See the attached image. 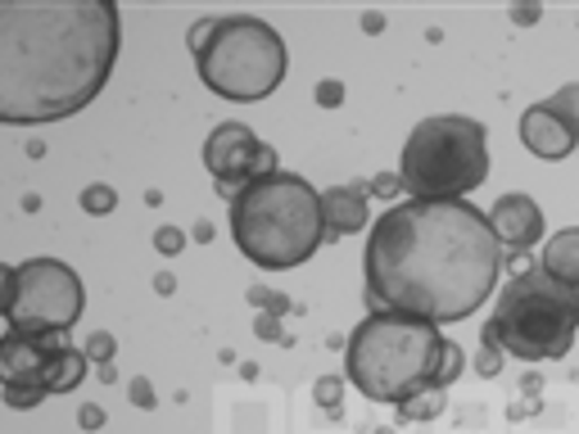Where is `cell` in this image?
Segmentation results:
<instances>
[{
  "label": "cell",
  "instance_id": "6da1fadb",
  "mask_svg": "<svg viewBox=\"0 0 579 434\" xmlns=\"http://www.w3.org/2000/svg\"><path fill=\"white\" fill-rule=\"evenodd\" d=\"M502 245L467 199L390 204L367 236V304L416 322H462L493 289Z\"/></svg>",
  "mask_w": 579,
  "mask_h": 434
},
{
  "label": "cell",
  "instance_id": "7a4b0ae2",
  "mask_svg": "<svg viewBox=\"0 0 579 434\" xmlns=\"http://www.w3.org/2000/svg\"><path fill=\"white\" fill-rule=\"evenodd\" d=\"M118 10L109 0L0 10V118L10 127L59 122L87 109L118 59Z\"/></svg>",
  "mask_w": 579,
  "mask_h": 434
},
{
  "label": "cell",
  "instance_id": "3957f363",
  "mask_svg": "<svg viewBox=\"0 0 579 434\" xmlns=\"http://www.w3.org/2000/svg\"><path fill=\"white\" fill-rule=\"evenodd\" d=\"M344 376L362 398L403 407L425 389H449L462 376V348L444 339L434 322L372 313L344 344Z\"/></svg>",
  "mask_w": 579,
  "mask_h": 434
},
{
  "label": "cell",
  "instance_id": "277c9868",
  "mask_svg": "<svg viewBox=\"0 0 579 434\" xmlns=\"http://www.w3.org/2000/svg\"><path fill=\"white\" fill-rule=\"evenodd\" d=\"M232 236L263 272L300 267L326 245L322 195L300 172H272L232 199Z\"/></svg>",
  "mask_w": 579,
  "mask_h": 434
},
{
  "label": "cell",
  "instance_id": "5b68a950",
  "mask_svg": "<svg viewBox=\"0 0 579 434\" xmlns=\"http://www.w3.org/2000/svg\"><path fill=\"white\" fill-rule=\"evenodd\" d=\"M579 335V285L548 276L539 263L498 289L484 339L521 362H557Z\"/></svg>",
  "mask_w": 579,
  "mask_h": 434
},
{
  "label": "cell",
  "instance_id": "8992f818",
  "mask_svg": "<svg viewBox=\"0 0 579 434\" xmlns=\"http://www.w3.org/2000/svg\"><path fill=\"white\" fill-rule=\"evenodd\" d=\"M489 177V136L484 122L467 114L421 118L403 145L399 181L412 199H467Z\"/></svg>",
  "mask_w": 579,
  "mask_h": 434
},
{
  "label": "cell",
  "instance_id": "52a82bcc",
  "mask_svg": "<svg viewBox=\"0 0 579 434\" xmlns=\"http://www.w3.org/2000/svg\"><path fill=\"white\" fill-rule=\"evenodd\" d=\"M195 63H199V82L213 96L254 105V100H267L285 82L290 55L276 28L249 14H232V19H217V32L195 55Z\"/></svg>",
  "mask_w": 579,
  "mask_h": 434
},
{
  "label": "cell",
  "instance_id": "ba28073f",
  "mask_svg": "<svg viewBox=\"0 0 579 434\" xmlns=\"http://www.w3.org/2000/svg\"><path fill=\"white\" fill-rule=\"evenodd\" d=\"M87 304L82 276L59 258H28L6 267V322L19 335H63Z\"/></svg>",
  "mask_w": 579,
  "mask_h": 434
},
{
  "label": "cell",
  "instance_id": "9c48e42d",
  "mask_svg": "<svg viewBox=\"0 0 579 434\" xmlns=\"http://www.w3.org/2000/svg\"><path fill=\"white\" fill-rule=\"evenodd\" d=\"M204 168L213 172L217 190L232 195V199L245 186L281 172L276 168V150H272V145H263L245 122H223V127L208 131V140H204Z\"/></svg>",
  "mask_w": 579,
  "mask_h": 434
},
{
  "label": "cell",
  "instance_id": "30bf717a",
  "mask_svg": "<svg viewBox=\"0 0 579 434\" xmlns=\"http://www.w3.org/2000/svg\"><path fill=\"white\" fill-rule=\"evenodd\" d=\"M489 227H493L498 245L507 249L502 258H521V254L534 249L539 236H543V208H539L530 195H502V199L489 208Z\"/></svg>",
  "mask_w": 579,
  "mask_h": 434
},
{
  "label": "cell",
  "instance_id": "8fae6325",
  "mask_svg": "<svg viewBox=\"0 0 579 434\" xmlns=\"http://www.w3.org/2000/svg\"><path fill=\"white\" fill-rule=\"evenodd\" d=\"M521 140H526V150H530L534 159H548V164L570 159L575 145H579V136H575L548 105H530V109L521 114Z\"/></svg>",
  "mask_w": 579,
  "mask_h": 434
},
{
  "label": "cell",
  "instance_id": "7c38bea8",
  "mask_svg": "<svg viewBox=\"0 0 579 434\" xmlns=\"http://www.w3.org/2000/svg\"><path fill=\"white\" fill-rule=\"evenodd\" d=\"M55 348H63V335L6 331V339H0V376L6 381H41V367H46V357Z\"/></svg>",
  "mask_w": 579,
  "mask_h": 434
},
{
  "label": "cell",
  "instance_id": "4fadbf2b",
  "mask_svg": "<svg viewBox=\"0 0 579 434\" xmlns=\"http://www.w3.org/2000/svg\"><path fill=\"white\" fill-rule=\"evenodd\" d=\"M367 186L362 181H344V186H331L322 190V223H326V245L340 240V236H357L367 227Z\"/></svg>",
  "mask_w": 579,
  "mask_h": 434
},
{
  "label": "cell",
  "instance_id": "5bb4252c",
  "mask_svg": "<svg viewBox=\"0 0 579 434\" xmlns=\"http://www.w3.org/2000/svg\"><path fill=\"white\" fill-rule=\"evenodd\" d=\"M87 353H78V348H55L50 357H46V367H41V385L50 389V394H68V389H78L82 381H87Z\"/></svg>",
  "mask_w": 579,
  "mask_h": 434
},
{
  "label": "cell",
  "instance_id": "9a60e30c",
  "mask_svg": "<svg viewBox=\"0 0 579 434\" xmlns=\"http://www.w3.org/2000/svg\"><path fill=\"white\" fill-rule=\"evenodd\" d=\"M539 267H543L548 276L566 280V285H579V227H566V231H557V236L543 245V254H539Z\"/></svg>",
  "mask_w": 579,
  "mask_h": 434
},
{
  "label": "cell",
  "instance_id": "2e32d148",
  "mask_svg": "<svg viewBox=\"0 0 579 434\" xmlns=\"http://www.w3.org/2000/svg\"><path fill=\"white\" fill-rule=\"evenodd\" d=\"M449 407V398H444V389H425V394H416V398H408L403 407H399V416L403 421H430V416H440Z\"/></svg>",
  "mask_w": 579,
  "mask_h": 434
},
{
  "label": "cell",
  "instance_id": "e0dca14e",
  "mask_svg": "<svg viewBox=\"0 0 579 434\" xmlns=\"http://www.w3.org/2000/svg\"><path fill=\"white\" fill-rule=\"evenodd\" d=\"M543 105H548V109H552V114L575 131V136H579V82H566V87H561L557 96H548Z\"/></svg>",
  "mask_w": 579,
  "mask_h": 434
},
{
  "label": "cell",
  "instance_id": "ac0fdd59",
  "mask_svg": "<svg viewBox=\"0 0 579 434\" xmlns=\"http://www.w3.org/2000/svg\"><path fill=\"white\" fill-rule=\"evenodd\" d=\"M46 385L41 381H6V403L14 407V412H28V407H37V403H46Z\"/></svg>",
  "mask_w": 579,
  "mask_h": 434
},
{
  "label": "cell",
  "instance_id": "d6986e66",
  "mask_svg": "<svg viewBox=\"0 0 579 434\" xmlns=\"http://www.w3.org/2000/svg\"><path fill=\"white\" fill-rule=\"evenodd\" d=\"M82 208H87L91 217H105V213H114V208H118V190H114V186H105V181H96V186H87V190H82Z\"/></svg>",
  "mask_w": 579,
  "mask_h": 434
},
{
  "label": "cell",
  "instance_id": "ffe728a7",
  "mask_svg": "<svg viewBox=\"0 0 579 434\" xmlns=\"http://www.w3.org/2000/svg\"><path fill=\"white\" fill-rule=\"evenodd\" d=\"M91 362H100V367H109V362H114V353H118V344H114V335L109 331H96L91 339H87V348H82Z\"/></svg>",
  "mask_w": 579,
  "mask_h": 434
},
{
  "label": "cell",
  "instance_id": "44dd1931",
  "mask_svg": "<svg viewBox=\"0 0 579 434\" xmlns=\"http://www.w3.org/2000/svg\"><path fill=\"white\" fill-rule=\"evenodd\" d=\"M502 357H507V353H502L498 344H489V339H484V348H480V357H475V372H480L484 381H493V376L502 372Z\"/></svg>",
  "mask_w": 579,
  "mask_h": 434
},
{
  "label": "cell",
  "instance_id": "7402d4cb",
  "mask_svg": "<svg viewBox=\"0 0 579 434\" xmlns=\"http://www.w3.org/2000/svg\"><path fill=\"white\" fill-rule=\"evenodd\" d=\"M155 249H159L164 258H177V254L186 249V236H181L177 227H159V231H155Z\"/></svg>",
  "mask_w": 579,
  "mask_h": 434
},
{
  "label": "cell",
  "instance_id": "603a6c76",
  "mask_svg": "<svg viewBox=\"0 0 579 434\" xmlns=\"http://www.w3.org/2000/svg\"><path fill=\"white\" fill-rule=\"evenodd\" d=\"M127 398H131V407H145V412H150V407L159 403V398H155V385H150V381H140V376L127 385Z\"/></svg>",
  "mask_w": 579,
  "mask_h": 434
},
{
  "label": "cell",
  "instance_id": "cb8c5ba5",
  "mask_svg": "<svg viewBox=\"0 0 579 434\" xmlns=\"http://www.w3.org/2000/svg\"><path fill=\"white\" fill-rule=\"evenodd\" d=\"M313 394H317V403H322L331 416L340 412V381H331V376H326V381H317V389H313Z\"/></svg>",
  "mask_w": 579,
  "mask_h": 434
},
{
  "label": "cell",
  "instance_id": "d4e9b609",
  "mask_svg": "<svg viewBox=\"0 0 579 434\" xmlns=\"http://www.w3.org/2000/svg\"><path fill=\"white\" fill-rule=\"evenodd\" d=\"M213 32H217V19H199V23L190 28V50L199 55V50L208 46V37H213Z\"/></svg>",
  "mask_w": 579,
  "mask_h": 434
},
{
  "label": "cell",
  "instance_id": "484cf974",
  "mask_svg": "<svg viewBox=\"0 0 579 434\" xmlns=\"http://www.w3.org/2000/svg\"><path fill=\"white\" fill-rule=\"evenodd\" d=\"M249 304H263V308H272V313H285V308H290L285 295H267V289H249Z\"/></svg>",
  "mask_w": 579,
  "mask_h": 434
},
{
  "label": "cell",
  "instance_id": "4316f807",
  "mask_svg": "<svg viewBox=\"0 0 579 434\" xmlns=\"http://www.w3.org/2000/svg\"><path fill=\"white\" fill-rule=\"evenodd\" d=\"M340 100H344V87H340V82H322V87H317V105H322V109H340Z\"/></svg>",
  "mask_w": 579,
  "mask_h": 434
},
{
  "label": "cell",
  "instance_id": "83f0119b",
  "mask_svg": "<svg viewBox=\"0 0 579 434\" xmlns=\"http://www.w3.org/2000/svg\"><path fill=\"white\" fill-rule=\"evenodd\" d=\"M78 425H82V430H100V425H105V412H100L96 403H87V407L78 412Z\"/></svg>",
  "mask_w": 579,
  "mask_h": 434
},
{
  "label": "cell",
  "instance_id": "f1b7e54d",
  "mask_svg": "<svg viewBox=\"0 0 579 434\" xmlns=\"http://www.w3.org/2000/svg\"><path fill=\"white\" fill-rule=\"evenodd\" d=\"M399 186H403V181H399L394 172H385V177H376V186H372V190H376V195H394Z\"/></svg>",
  "mask_w": 579,
  "mask_h": 434
},
{
  "label": "cell",
  "instance_id": "f546056e",
  "mask_svg": "<svg viewBox=\"0 0 579 434\" xmlns=\"http://www.w3.org/2000/svg\"><path fill=\"white\" fill-rule=\"evenodd\" d=\"M258 335H263V339H276V335H281V331H276V317H263V322H258Z\"/></svg>",
  "mask_w": 579,
  "mask_h": 434
},
{
  "label": "cell",
  "instance_id": "4dcf8cb0",
  "mask_svg": "<svg viewBox=\"0 0 579 434\" xmlns=\"http://www.w3.org/2000/svg\"><path fill=\"white\" fill-rule=\"evenodd\" d=\"M362 28H367V32H381V28H385V14H367V19H362Z\"/></svg>",
  "mask_w": 579,
  "mask_h": 434
},
{
  "label": "cell",
  "instance_id": "1f68e13d",
  "mask_svg": "<svg viewBox=\"0 0 579 434\" xmlns=\"http://www.w3.org/2000/svg\"><path fill=\"white\" fill-rule=\"evenodd\" d=\"M512 19H517V23H534V19H539V10H534V6H526V10H517Z\"/></svg>",
  "mask_w": 579,
  "mask_h": 434
}]
</instances>
